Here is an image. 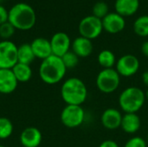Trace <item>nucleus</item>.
I'll return each instance as SVG.
<instances>
[{
    "label": "nucleus",
    "instance_id": "obj_1",
    "mask_svg": "<svg viewBox=\"0 0 148 147\" xmlns=\"http://www.w3.org/2000/svg\"><path fill=\"white\" fill-rule=\"evenodd\" d=\"M8 22H10L16 29L29 30L32 29L36 23V14L32 6L26 3H17L9 10Z\"/></svg>",
    "mask_w": 148,
    "mask_h": 147
},
{
    "label": "nucleus",
    "instance_id": "obj_2",
    "mask_svg": "<svg viewBox=\"0 0 148 147\" xmlns=\"http://www.w3.org/2000/svg\"><path fill=\"white\" fill-rule=\"evenodd\" d=\"M61 96L67 105L82 106L88 98L87 86L77 77L69 78L61 87Z\"/></svg>",
    "mask_w": 148,
    "mask_h": 147
},
{
    "label": "nucleus",
    "instance_id": "obj_3",
    "mask_svg": "<svg viewBox=\"0 0 148 147\" xmlns=\"http://www.w3.org/2000/svg\"><path fill=\"white\" fill-rule=\"evenodd\" d=\"M67 68L61 57L50 55L42 61L39 67V77L46 84L54 85L60 82L65 76Z\"/></svg>",
    "mask_w": 148,
    "mask_h": 147
},
{
    "label": "nucleus",
    "instance_id": "obj_4",
    "mask_svg": "<svg viewBox=\"0 0 148 147\" xmlns=\"http://www.w3.org/2000/svg\"><path fill=\"white\" fill-rule=\"evenodd\" d=\"M145 92L138 87H128L125 88L119 96V105L125 113H137L146 102Z\"/></svg>",
    "mask_w": 148,
    "mask_h": 147
},
{
    "label": "nucleus",
    "instance_id": "obj_5",
    "mask_svg": "<svg viewBox=\"0 0 148 147\" xmlns=\"http://www.w3.org/2000/svg\"><path fill=\"white\" fill-rule=\"evenodd\" d=\"M95 84L98 90L103 94L115 92L121 84V75L115 68H103L96 76Z\"/></svg>",
    "mask_w": 148,
    "mask_h": 147
},
{
    "label": "nucleus",
    "instance_id": "obj_6",
    "mask_svg": "<svg viewBox=\"0 0 148 147\" xmlns=\"http://www.w3.org/2000/svg\"><path fill=\"white\" fill-rule=\"evenodd\" d=\"M78 30L81 36L92 41L101 35L103 31L102 21L93 15L87 16L81 20L78 26Z\"/></svg>",
    "mask_w": 148,
    "mask_h": 147
},
{
    "label": "nucleus",
    "instance_id": "obj_7",
    "mask_svg": "<svg viewBox=\"0 0 148 147\" xmlns=\"http://www.w3.org/2000/svg\"><path fill=\"white\" fill-rule=\"evenodd\" d=\"M85 111L82 106L66 105L61 113V121L68 128H76L82 125Z\"/></svg>",
    "mask_w": 148,
    "mask_h": 147
},
{
    "label": "nucleus",
    "instance_id": "obj_8",
    "mask_svg": "<svg viewBox=\"0 0 148 147\" xmlns=\"http://www.w3.org/2000/svg\"><path fill=\"white\" fill-rule=\"evenodd\" d=\"M17 62V46L10 40L1 41L0 68L11 69Z\"/></svg>",
    "mask_w": 148,
    "mask_h": 147
},
{
    "label": "nucleus",
    "instance_id": "obj_9",
    "mask_svg": "<svg viewBox=\"0 0 148 147\" xmlns=\"http://www.w3.org/2000/svg\"><path fill=\"white\" fill-rule=\"evenodd\" d=\"M140 67V63L137 56L132 54H127L117 60L114 68L121 77H131L138 73Z\"/></svg>",
    "mask_w": 148,
    "mask_h": 147
},
{
    "label": "nucleus",
    "instance_id": "obj_10",
    "mask_svg": "<svg viewBox=\"0 0 148 147\" xmlns=\"http://www.w3.org/2000/svg\"><path fill=\"white\" fill-rule=\"evenodd\" d=\"M49 41H50L52 54L54 55L62 57L70 50L72 42L70 37L65 32H56L52 36Z\"/></svg>",
    "mask_w": 148,
    "mask_h": 147
},
{
    "label": "nucleus",
    "instance_id": "obj_11",
    "mask_svg": "<svg viewBox=\"0 0 148 147\" xmlns=\"http://www.w3.org/2000/svg\"><path fill=\"white\" fill-rule=\"evenodd\" d=\"M101 21L103 30L109 34H118L121 32L126 26L125 18L116 12H109Z\"/></svg>",
    "mask_w": 148,
    "mask_h": 147
},
{
    "label": "nucleus",
    "instance_id": "obj_12",
    "mask_svg": "<svg viewBox=\"0 0 148 147\" xmlns=\"http://www.w3.org/2000/svg\"><path fill=\"white\" fill-rule=\"evenodd\" d=\"M122 116L120 110L112 107L107 108L103 111L101 117V125L108 130H116L121 127Z\"/></svg>",
    "mask_w": 148,
    "mask_h": 147
},
{
    "label": "nucleus",
    "instance_id": "obj_13",
    "mask_svg": "<svg viewBox=\"0 0 148 147\" xmlns=\"http://www.w3.org/2000/svg\"><path fill=\"white\" fill-rule=\"evenodd\" d=\"M19 139L23 147H38L42 143V135L38 128L29 126L22 131Z\"/></svg>",
    "mask_w": 148,
    "mask_h": 147
},
{
    "label": "nucleus",
    "instance_id": "obj_14",
    "mask_svg": "<svg viewBox=\"0 0 148 147\" xmlns=\"http://www.w3.org/2000/svg\"><path fill=\"white\" fill-rule=\"evenodd\" d=\"M18 81L11 69L0 68V94H12L17 88Z\"/></svg>",
    "mask_w": 148,
    "mask_h": 147
},
{
    "label": "nucleus",
    "instance_id": "obj_15",
    "mask_svg": "<svg viewBox=\"0 0 148 147\" xmlns=\"http://www.w3.org/2000/svg\"><path fill=\"white\" fill-rule=\"evenodd\" d=\"M71 49L79 58H87L93 53L94 45L91 40L80 36L72 42Z\"/></svg>",
    "mask_w": 148,
    "mask_h": 147
},
{
    "label": "nucleus",
    "instance_id": "obj_16",
    "mask_svg": "<svg viewBox=\"0 0 148 147\" xmlns=\"http://www.w3.org/2000/svg\"><path fill=\"white\" fill-rule=\"evenodd\" d=\"M30 46L35 55V57L42 61L53 55L50 41L44 37H37L34 39L31 42Z\"/></svg>",
    "mask_w": 148,
    "mask_h": 147
},
{
    "label": "nucleus",
    "instance_id": "obj_17",
    "mask_svg": "<svg viewBox=\"0 0 148 147\" xmlns=\"http://www.w3.org/2000/svg\"><path fill=\"white\" fill-rule=\"evenodd\" d=\"M141 126V120L140 116L137 113H125L122 116V120L121 124V127L127 134H134L136 133Z\"/></svg>",
    "mask_w": 148,
    "mask_h": 147
},
{
    "label": "nucleus",
    "instance_id": "obj_18",
    "mask_svg": "<svg viewBox=\"0 0 148 147\" xmlns=\"http://www.w3.org/2000/svg\"><path fill=\"white\" fill-rule=\"evenodd\" d=\"M140 7V0H115V12L125 16L134 15Z\"/></svg>",
    "mask_w": 148,
    "mask_h": 147
},
{
    "label": "nucleus",
    "instance_id": "obj_19",
    "mask_svg": "<svg viewBox=\"0 0 148 147\" xmlns=\"http://www.w3.org/2000/svg\"><path fill=\"white\" fill-rule=\"evenodd\" d=\"M35 59L30 43H23L17 47V62L19 63L30 65Z\"/></svg>",
    "mask_w": 148,
    "mask_h": 147
},
{
    "label": "nucleus",
    "instance_id": "obj_20",
    "mask_svg": "<svg viewBox=\"0 0 148 147\" xmlns=\"http://www.w3.org/2000/svg\"><path fill=\"white\" fill-rule=\"evenodd\" d=\"M11 70L18 82H27L32 77V69L30 65L17 62Z\"/></svg>",
    "mask_w": 148,
    "mask_h": 147
},
{
    "label": "nucleus",
    "instance_id": "obj_21",
    "mask_svg": "<svg viewBox=\"0 0 148 147\" xmlns=\"http://www.w3.org/2000/svg\"><path fill=\"white\" fill-rule=\"evenodd\" d=\"M97 62L99 65L103 68H114L116 64V56L113 51L109 49H103L101 50L98 56Z\"/></svg>",
    "mask_w": 148,
    "mask_h": 147
},
{
    "label": "nucleus",
    "instance_id": "obj_22",
    "mask_svg": "<svg viewBox=\"0 0 148 147\" xmlns=\"http://www.w3.org/2000/svg\"><path fill=\"white\" fill-rule=\"evenodd\" d=\"M134 31L140 37L148 36V16L144 15L139 16L134 23Z\"/></svg>",
    "mask_w": 148,
    "mask_h": 147
},
{
    "label": "nucleus",
    "instance_id": "obj_23",
    "mask_svg": "<svg viewBox=\"0 0 148 147\" xmlns=\"http://www.w3.org/2000/svg\"><path fill=\"white\" fill-rule=\"evenodd\" d=\"M14 130L11 120L6 117H0V139H9Z\"/></svg>",
    "mask_w": 148,
    "mask_h": 147
},
{
    "label": "nucleus",
    "instance_id": "obj_24",
    "mask_svg": "<svg viewBox=\"0 0 148 147\" xmlns=\"http://www.w3.org/2000/svg\"><path fill=\"white\" fill-rule=\"evenodd\" d=\"M93 16L102 19L104 18L109 12H108V5L104 1H98L93 6Z\"/></svg>",
    "mask_w": 148,
    "mask_h": 147
},
{
    "label": "nucleus",
    "instance_id": "obj_25",
    "mask_svg": "<svg viewBox=\"0 0 148 147\" xmlns=\"http://www.w3.org/2000/svg\"><path fill=\"white\" fill-rule=\"evenodd\" d=\"M61 58H62V62L65 65V67H66L67 69H70V68H75L78 65L79 59H80L72 50H69V52H67Z\"/></svg>",
    "mask_w": 148,
    "mask_h": 147
},
{
    "label": "nucleus",
    "instance_id": "obj_26",
    "mask_svg": "<svg viewBox=\"0 0 148 147\" xmlns=\"http://www.w3.org/2000/svg\"><path fill=\"white\" fill-rule=\"evenodd\" d=\"M16 29L10 22H6L0 25V37L3 40H9L14 34Z\"/></svg>",
    "mask_w": 148,
    "mask_h": 147
},
{
    "label": "nucleus",
    "instance_id": "obj_27",
    "mask_svg": "<svg viewBox=\"0 0 148 147\" xmlns=\"http://www.w3.org/2000/svg\"><path fill=\"white\" fill-rule=\"evenodd\" d=\"M124 147H147V140L144 139L143 138L139 136H134L129 139L126 142Z\"/></svg>",
    "mask_w": 148,
    "mask_h": 147
},
{
    "label": "nucleus",
    "instance_id": "obj_28",
    "mask_svg": "<svg viewBox=\"0 0 148 147\" xmlns=\"http://www.w3.org/2000/svg\"><path fill=\"white\" fill-rule=\"evenodd\" d=\"M9 10H7L3 5L0 4V25L8 22Z\"/></svg>",
    "mask_w": 148,
    "mask_h": 147
},
{
    "label": "nucleus",
    "instance_id": "obj_29",
    "mask_svg": "<svg viewBox=\"0 0 148 147\" xmlns=\"http://www.w3.org/2000/svg\"><path fill=\"white\" fill-rule=\"evenodd\" d=\"M99 147H120V146H119V145H118L115 141H114V140H112V139H106V140L102 141V142L100 144Z\"/></svg>",
    "mask_w": 148,
    "mask_h": 147
},
{
    "label": "nucleus",
    "instance_id": "obj_30",
    "mask_svg": "<svg viewBox=\"0 0 148 147\" xmlns=\"http://www.w3.org/2000/svg\"><path fill=\"white\" fill-rule=\"evenodd\" d=\"M141 52L142 54L148 58V41H146L141 45Z\"/></svg>",
    "mask_w": 148,
    "mask_h": 147
},
{
    "label": "nucleus",
    "instance_id": "obj_31",
    "mask_svg": "<svg viewBox=\"0 0 148 147\" xmlns=\"http://www.w3.org/2000/svg\"><path fill=\"white\" fill-rule=\"evenodd\" d=\"M142 81H143V83L147 86V88H148V71H146V72L143 73Z\"/></svg>",
    "mask_w": 148,
    "mask_h": 147
},
{
    "label": "nucleus",
    "instance_id": "obj_32",
    "mask_svg": "<svg viewBox=\"0 0 148 147\" xmlns=\"http://www.w3.org/2000/svg\"><path fill=\"white\" fill-rule=\"evenodd\" d=\"M145 94H146V98L148 99V88L147 90V92H145Z\"/></svg>",
    "mask_w": 148,
    "mask_h": 147
},
{
    "label": "nucleus",
    "instance_id": "obj_33",
    "mask_svg": "<svg viewBox=\"0 0 148 147\" xmlns=\"http://www.w3.org/2000/svg\"><path fill=\"white\" fill-rule=\"evenodd\" d=\"M147 145H148V134H147Z\"/></svg>",
    "mask_w": 148,
    "mask_h": 147
},
{
    "label": "nucleus",
    "instance_id": "obj_34",
    "mask_svg": "<svg viewBox=\"0 0 148 147\" xmlns=\"http://www.w3.org/2000/svg\"><path fill=\"white\" fill-rule=\"evenodd\" d=\"M0 147H5V146H2V145H0Z\"/></svg>",
    "mask_w": 148,
    "mask_h": 147
},
{
    "label": "nucleus",
    "instance_id": "obj_35",
    "mask_svg": "<svg viewBox=\"0 0 148 147\" xmlns=\"http://www.w3.org/2000/svg\"><path fill=\"white\" fill-rule=\"evenodd\" d=\"M1 1H2V0H0V2H1Z\"/></svg>",
    "mask_w": 148,
    "mask_h": 147
}]
</instances>
